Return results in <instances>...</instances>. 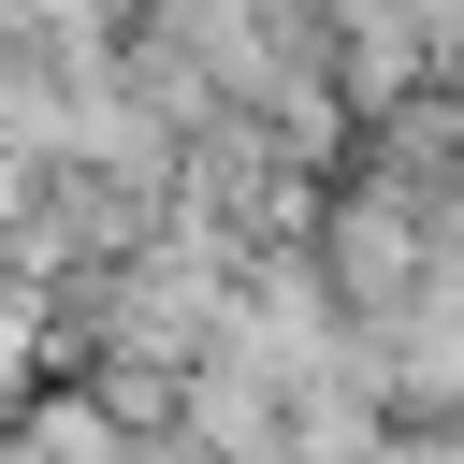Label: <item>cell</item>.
Instances as JSON below:
<instances>
[{"label": "cell", "mask_w": 464, "mask_h": 464, "mask_svg": "<svg viewBox=\"0 0 464 464\" xmlns=\"http://www.w3.org/2000/svg\"><path fill=\"white\" fill-rule=\"evenodd\" d=\"M435 102H450V116H464V29H450V44H435Z\"/></svg>", "instance_id": "cell-1"}]
</instances>
